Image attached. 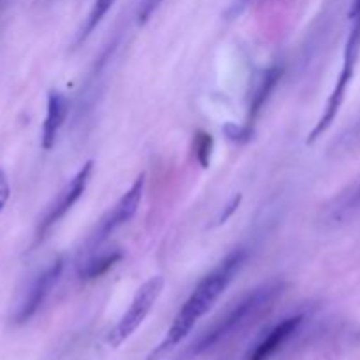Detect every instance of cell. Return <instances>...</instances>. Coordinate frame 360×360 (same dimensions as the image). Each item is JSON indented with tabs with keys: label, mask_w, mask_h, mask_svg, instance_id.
Segmentation results:
<instances>
[{
	"label": "cell",
	"mask_w": 360,
	"mask_h": 360,
	"mask_svg": "<svg viewBox=\"0 0 360 360\" xmlns=\"http://www.w3.org/2000/svg\"><path fill=\"white\" fill-rule=\"evenodd\" d=\"M246 259H248V252L245 248H236L210 274H206L199 281V285L193 288V292L186 299L185 304L181 306L178 315L174 316L164 340L148 355V360H162L165 355L171 354L181 341L188 338L195 323L210 313V309L217 304L221 294L232 283L236 274L243 269Z\"/></svg>",
	"instance_id": "cell-1"
},
{
	"label": "cell",
	"mask_w": 360,
	"mask_h": 360,
	"mask_svg": "<svg viewBox=\"0 0 360 360\" xmlns=\"http://www.w3.org/2000/svg\"><path fill=\"white\" fill-rule=\"evenodd\" d=\"M285 283L280 280H271L267 283L259 285L253 290H250L248 294L243 295L236 304H232L199 340L193 343L192 354L200 355L204 352L211 350V348L218 347L220 343H224L225 340H229L231 336H234L238 330H241L243 327L248 326L250 322H253V319L262 315L266 309H269L271 306L276 302V299L283 294Z\"/></svg>",
	"instance_id": "cell-2"
},
{
	"label": "cell",
	"mask_w": 360,
	"mask_h": 360,
	"mask_svg": "<svg viewBox=\"0 0 360 360\" xmlns=\"http://www.w3.org/2000/svg\"><path fill=\"white\" fill-rule=\"evenodd\" d=\"M352 27L348 32L347 44H345V53H343V65H341L340 76H338L336 84H334L333 91H330L329 98H327L326 109H323L322 116L316 122V125L313 127V130L309 132L308 144L315 143L319 137H322V134H326L329 130V127L333 125L336 116L340 115V109L343 105L345 98H347L348 86L352 84V79L355 76V70H357V63L360 58V16L352 18Z\"/></svg>",
	"instance_id": "cell-3"
},
{
	"label": "cell",
	"mask_w": 360,
	"mask_h": 360,
	"mask_svg": "<svg viewBox=\"0 0 360 360\" xmlns=\"http://www.w3.org/2000/svg\"><path fill=\"white\" fill-rule=\"evenodd\" d=\"M144 185H146V176H144V172H141L136 178V181L130 185V188L120 197L118 202H116L115 206L102 217V220L98 221L95 231L91 232V236L88 238L84 250H81V257L88 255V253L101 248V246L108 241V238L112 232L118 231L120 227L129 224V221L136 217L137 210H139L141 206V200H143L144 195Z\"/></svg>",
	"instance_id": "cell-4"
},
{
	"label": "cell",
	"mask_w": 360,
	"mask_h": 360,
	"mask_svg": "<svg viewBox=\"0 0 360 360\" xmlns=\"http://www.w3.org/2000/svg\"><path fill=\"white\" fill-rule=\"evenodd\" d=\"M165 288L164 276H151L150 280L144 281L139 287V290L134 295L132 302H130L129 309L123 313L122 319L118 320L111 333L108 334V345L111 348H118L143 326L146 316L157 304L158 297L162 295Z\"/></svg>",
	"instance_id": "cell-5"
},
{
	"label": "cell",
	"mask_w": 360,
	"mask_h": 360,
	"mask_svg": "<svg viewBox=\"0 0 360 360\" xmlns=\"http://www.w3.org/2000/svg\"><path fill=\"white\" fill-rule=\"evenodd\" d=\"M94 160L84 162L83 167L74 174V178L56 193L53 202L49 204L48 210L44 211L42 218L39 220L37 229H35V241L41 243L67 217V213H70V210L76 206L77 200L84 195L91 181V176H94Z\"/></svg>",
	"instance_id": "cell-6"
},
{
	"label": "cell",
	"mask_w": 360,
	"mask_h": 360,
	"mask_svg": "<svg viewBox=\"0 0 360 360\" xmlns=\"http://www.w3.org/2000/svg\"><path fill=\"white\" fill-rule=\"evenodd\" d=\"M63 267H65L63 259H55L28 281L20 301L14 306L13 323L23 326V323H27L28 320H32L37 315V311L42 308L46 299L49 297L53 288L58 285L63 273Z\"/></svg>",
	"instance_id": "cell-7"
},
{
	"label": "cell",
	"mask_w": 360,
	"mask_h": 360,
	"mask_svg": "<svg viewBox=\"0 0 360 360\" xmlns=\"http://www.w3.org/2000/svg\"><path fill=\"white\" fill-rule=\"evenodd\" d=\"M304 322V315H292L288 319L281 320L280 323H276L274 327H271L259 341H257L255 347L248 352L245 360H269L294 336L299 330V327Z\"/></svg>",
	"instance_id": "cell-8"
},
{
	"label": "cell",
	"mask_w": 360,
	"mask_h": 360,
	"mask_svg": "<svg viewBox=\"0 0 360 360\" xmlns=\"http://www.w3.org/2000/svg\"><path fill=\"white\" fill-rule=\"evenodd\" d=\"M67 116H69V98L60 90H51L48 94L46 118L44 123H42L41 134V144L46 151H49L55 146L60 130L65 125Z\"/></svg>",
	"instance_id": "cell-9"
},
{
	"label": "cell",
	"mask_w": 360,
	"mask_h": 360,
	"mask_svg": "<svg viewBox=\"0 0 360 360\" xmlns=\"http://www.w3.org/2000/svg\"><path fill=\"white\" fill-rule=\"evenodd\" d=\"M281 77V69L280 67L273 65L269 69L262 70L259 76L253 79L252 83V95H250V105H248V123L246 125L252 129L253 122L259 116V112L262 111V108L266 105L267 98L273 94L274 86H276L278 79Z\"/></svg>",
	"instance_id": "cell-10"
},
{
	"label": "cell",
	"mask_w": 360,
	"mask_h": 360,
	"mask_svg": "<svg viewBox=\"0 0 360 360\" xmlns=\"http://www.w3.org/2000/svg\"><path fill=\"white\" fill-rule=\"evenodd\" d=\"M81 259L83 260L79 262V276L83 280H95V278L104 276L108 271H111L123 259V252L120 248H98L88 255H83Z\"/></svg>",
	"instance_id": "cell-11"
},
{
	"label": "cell",
	"mask_w": 360,
	"mask_h": 360,
	"mask_svg": "<svg viewBox=\"0 0 360 360\" xmlns=\"http://www.w3.org/2000/svg\"><path fill=\"white\" fill-rule=\"evenodd\" d=\"M116 0H95L94 6H91L90 13H88V18L86 21H84L83 28H81V34L79 37H77V41H84V39L88 37V35L91 34V32L95 30V28L101 25V21L104 20L105 14L111 11V7L115 6Z\"/></svg>",
	"instance_id": "cell-12"
},
{
	"label": "cell",
	"mask_w": 360,
	"mask_h": 360,
	"mask_svg": "<svg viewBox=\"0 0 360 360\" xmlns=\"http://www.w3.org/2000/svg\"><path fill=\"white\" fill-rule=\"evenodd\" d=\"M211 150H213V139H211L210 134L199 132L195 137V155L197 160L200 162L202 167H207L211 158Z\"/></svg>",
	"instance_id": "cell-13"
},
{
	"label": "cell",
	"mask_w": 360,
	"mask_h": 360,
	"mask_svg": "<svg viewBox=\"0 0 360 360\" xmlns=\"http://www.w3.org/2000/svg\"><path fill=\"white\" fill-rule=\"evenodd\" d=\"M164 0H139V6H137V21L141 25L146 23L151 16L155 14V11L160 7V4Z\"/></svg>",
	"instance_id": "cell-14"
},
{
	"label": "cell",
	"mask_w": 360,
	"mask_h": 360,
	"mask_svg": "<svg viewBox=\"0 0 360 360\" xmlns=\"http://www.w3.org/2000/svg\"><path fill=\"white\" fill-rule=\"evenodd\" d=\"M224 132L227 134V137L231 141H238V143H243V141H248L252 137V129L248 125L245 127H236L234 123H229L224 129Z\"/></svg>",
	"instance_id": "cell-15"
},
{
	"label": "cell",
	"mask_w": 360,
	"mask_h": 360,
	"mask_svg": "<svg viewBox=\"0 0 360 360\" xmlns=\"http://www.w3.org/2000/svg\"><path fill=\"white\" fill-rule=\"evenodd\" d=\"M253 2H255V0H234V2L231 4V7L227 9V13H225V16H227V20H234V18L241 16V14L248 9L250 4Z\"/></svg>",
	"instance_id": "cell-16"
},
{
	"label": "cell",
	"mask_w": 360,
	"mask_h": 360,
	"mask_svg": "<svg viewBox=\"0 0 360 360\" xmlns=\"http://www.w3.org/2000/svg\"><path fill=\"white\" fill-rule=\"evenodd\" d=\"M9 195H11L9 179H7L6 171L0 167V213H2V210L6 207L7 200H9Z\"/></svg>",
	"instance_id": "cell-17"
},
{
	"label": "cell",
	"mask_w": 360,
	"mask_h": 360,
	"mask_svg": "<svg viewBox=\"0 0 360 360\" xmlns=\"http://www.w3.org/2000/svg\"><path fill=\"white\" fill-rule=\"evenodd\" d=\"M359 204H360V188L357 190V192L354 193V195H352L350 202L347 204V210H354V207L359 206Z\"/></svg>",
	"instance_id": "cell-18"
},
{
	"label": "cell",
	"mask_w": 360,
	"mask_h": 360,
	"mask_svg": "<svg viewBox=\"0 0 360 360\" xmlns=\"http://www.w3.org/2000/svg\"><path fill=\"white\" fill-rule=\"evenodd\" d=\"M7 6V0H0V14H2V11H4V7Z\"/></svg>",
	"instance_id": "cell-19"
}]
</instances>
